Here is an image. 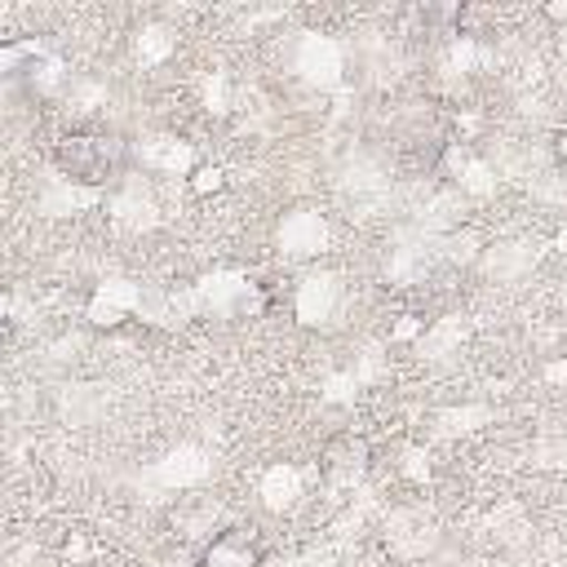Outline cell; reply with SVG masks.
Wrapping results in <instances>:
<instances>
[{
	"label": "cell",
	"mask_w": 567,
	"mask_h": 567,
	"mask_svg": "<svg viewBox=\"0 0 567 567\" xmlns=\"http://www.w3.org/2000/svg\"><path fill=\"white\" fill-rule=\"evenodd\" d=\"M124 142L111 133H66L53 151V164L75 186H106L124 173Z\"/></svg>",
	"instance_id": "cell-1"
},
{
	"label": "cell",
	"mask_w": 567,
	"mask_h": 567,
	"mask_svg": "<svg viewBox=\"0 0 567 567\" xmlns=\"http://www.w3.org/2000/svg\"><path fill=\"white\" fill-rule=\"evenodd\" d=\"M261 563V549L252 545V536L244 532H221L213 536V545L204 549L199 567H257Z\"/></svg>",
	"instance_id": "cell-2"
},
{
	"label": "cell",
	"mask_w": 567,
	"mask_h": 567,
	"mask_svg": "<svg viewBox=\"0 0 567 567\" xmlns=\"http://www.w3.org/2000/svg\"><path fill=\"white\" fill-rule=\"evenodd\" d=\"M190 190H195V195L221 190V168H195V177H190Z\"/></svg>",
	"instance_id": "cell-3"
},
{
	"label": "cell",
	"mask_w": 567,
	"mask_h": 567,
	"mask_svg": "<svg viewBox=\"0 0 567 567\" xmlns=\"http://www.w3.org/2000/svg\"><path fill=\"white\" fill-rule=\"evenodd\" d=\"M545 13H549V18H567V4H549Z\"/></svg>",
	"instance_id": "cell-4"
}]
</instances>
